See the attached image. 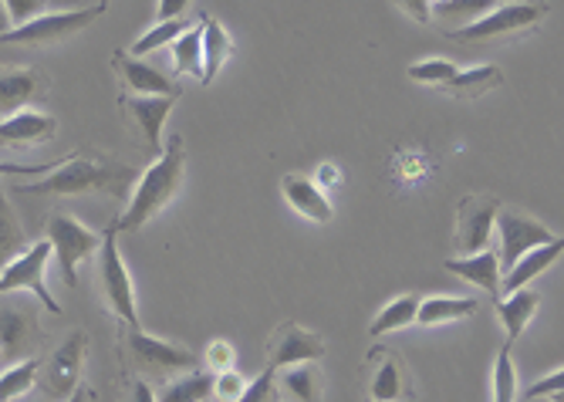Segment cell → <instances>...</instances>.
I'll return each mask as SVG.
<instances>
[{"label": "cell", "instance_id": "obj_1", "mask_svg": "<svg viewBox=\"0 0 564 402\" xmlns=\"http://www.w3.org/2000/svg\"><path fill=\"white\" fill-rule=\"evenodd\" d=\"M135 173L109 156H65V163L47 173L37 183H18V196H95V193H109V196H126L132 186Z\"/></svg>", "mask_w": 564, "mask_h": 402}, {"label": "cell", "instance_id": "obj_2", "mask_svg": "<svg viewBox=\"0 0 564 402\" xmlns=\"http://www.w3.org/2000/svg\"><path fill=\"white\" fill-rule=\"evenodd\" d=\"M183 170H186V142H183V135H173L163 145V156L152 163L142 173V180L135 183V193L129 199L126 214L112 224L116 233H132L156 217L176 196V189L183 186Z\"/></svg>", "mask_w": 564, "mask_h": 402}, {"label": "cell", "instance_id": "obj_3", "mask_svg": "<svg viewBox=\"0 0 564 402\" xmlns=\"http://www.w3.org/2000/svg\"><path fill=\"white\" fill-rule=\"evenodd\" d=\"M122 362L135 379H170V376H186L196 372V356L189 348L170 345L163 338H152L142 328L122 335Z\"/></svg>", "mask_w": 564, "mask_h": 402}, {"label": "cell", "instance_id": "obj_4", "mask_svg": "<svg viewBox=\"0 0 564 402\" xmlns=\"http://www.w3.org/2000/svg\"><path fill=\"white\" fill-rule=\"evenodd\" d=\"M98 287L106 305L132 328L139 332V312H135V291H132V278L126 271V261L119 254V243H116V227L101 230V247H98Z\"/></svg>", "mask_w": 564, "mask_h": 402}, {"label": "cell", "instance_id": "obj_5", "mask_svg": "<svg viewBox=\"0 0 564 402\" xmlns=\"http://www.w3.org/2000/svg\"><path fill=\"white\" fill-rule=\"evenodd\" d=\"M88 335L72 332L47 362L37 366V395L47 402H65L78 385H82V362H85Z\"/></svg>", "mask_w": 564, "mask_h": 402}, {"label": "cell", "instance_id": "obj_6", "mask_svg": "<svg viewBox=\"0 0 564 402\" xmlns=\"http://www.w3.org/2000/svg\"><path fill=\"white\" fill-rule=\"evenodd\" d=\"M47 243H51V258H55L62 268L65 284L75 287L78 284V264L101 247V233L88 230L82 220H75L68 214H55L47 224Z\"/></svg>", "mask_w": 564, "mask_h": 402}, {"label": "cell", "instance_id": "obj_7", "mask_svg": "<svg viewBox=\"0 0 564 402\" xmlns=\"http://www.w3.org/2000/svg\"><path fill=\"white\" fill-rule=\"evenodd\" d=\"M494 227H497V233H500L497 264H500L503 274H507L510 268H514L524 254H531V250L547 247V243L557 240L544 224H538V220H531V217H524V214H518V210H503V207H500ZM503 274H500V278H503Z\"/></svg>", "mask_w": 564, "mask_h": 402}, {"label": "cell", "instance_id": "obj_8", "mask_svg": "<svg viewBox=\"0 0 564 402\" xmlns=\"http://www.w3.org/2000/svg\"><path fill=\"white\" fill-rule=\"evenodd\" d=\"M109 4H95V8H78V11H58V14H41L37 21L14 28L11 34L0 37V44H55L65 37L82 34L88 24H95L106 14Z\"/></svg>", "mask_w": 564, "mask_h": 402}, {"label": "cell", "instance_id": "obj_9", "mask_svg": "<svg viewBox=\"0 0 564 402\" xmlns=\"http://www.w3.org/2000/svg\"><path fill=\"white\" fill-rule=\"evenodd\" d=\"M47 261H51V243L37 240L34 247L24 250L18 261H11L4 271H0V294H8V291H34L44 301V308L51 315H62V305H58L55 294H51L47 284H44Z\"/></svg>", "mask_w": 564, "mask_h": 402}, {"label": "cell", "instance_id": "obj_10", "mask_svg": "<svg viewBox=\"0 0 564 402\" xmlns=\"http://www.w3.org/2000/svg\"><path fill=\"white\" fill-rule=\"evenodd\" d=\"M544 14H547V4H503V8H494L487 18H477L474 24H464L453 37L464 41V44L494 41L503 34H518L524 28H534Z\"/></svg>", "mask_w": 564, "mask_h": 402}, {"label": "cell", "instance_id": "obj_11", "mask_svg": "<svg viewBox=\"0 0 564 402\" xmlns=\"http://www.w3.org/2000/svg\"><path fill=\"white\" fill-rule=\"evenodd\" d=\"M180 98H142V95H122L119 109L126 112L129 126L135 129L139 142L152 156H163V126Z\"/></svg>", "mask_w": 564, "mask_h": 402}, {"label": "cell", "instance_id": "obj_12", "mask_svg": "<svg viewBox=\"0 0 564 402\" xmlns=\"http://www.w3.org/2000/svg\"><path fill=\"white\" fill-rule=\"evenodd\" d=\"M325 356V341L312 332H304L301 325L288 322L274 332L271 345H268V369L271 372H284L304 362H318Z\"/></svg>", "mask_w": 564, "mask_h": 402}, {"label": "cell", "instance_id": "obj_13", "mask_svg": "<svg viewBox=\"0 0 564 402\" xmlns=\"http://www.w3.org/2000/svg\"><path fill=\"white\" fill-rule=\"evenodd\" d=\"M497 214H500V204H497L494 196H467L464 204H459V214H456V247L464 250L467 258L487 247Z\"/></svg>", "mask_w": 564, "mask_h": 402}, {"label": "cell", "instance_id": "obj_14", "mask_svg": "<svg viewBox=\"0 0 564 402\" xmlns=\"http://www.w3.org/2000/svg\"><path fill=\"white\" fill-rule=\"evenodd\" d=\"M112 58H116V72L122 75L129 95H142V98H180L183 95V88H176L163 72H156L152 65L139 62L126 52H116Z\"/></svg>", "mask_w": 564, "mask_h": 402}, {"label": "cell", "instance_id": "obj_15", "mask_svg": "<svg viewBox=\"0 0 564 402\" xmlns=\"http://www.w3.org/2000/svg\"><path fill=\"white\" fill-rule=\"evenodd\" d=\"M47 91V78L34 68H8L0 72V116H18L24 106Z\"/></svg>", "mask_w": 564, "mask_h": 402}, {"label": "cell", "instance_id": "obj_16", "mask_svg": "<svg viewBox=\"0 0 564 402\" xmlns=\"http://www.w3.org/2000/svg\"><path fill=\"white\" fill-rule=\"evenodd\" d=\"M58 132V119L47 116V112H34V109H24L11 119L0 122V145L4 149H28L34 142H44Z\"/></svg>", "mask_w": 564, "mask_h": 402}, {"label": "cell", "instance_id": "obj_17", "mask_svg": "<svg viewBox=\"0 0 564 402\" xmlns=\"http://www.w3.org/2000/svg\"><path fill=\"white\" fill-rule=\"evenodd\" d=\"M281 193L288 196V204L307 217V220H315V224H328L335 217L332 204H328V196L322 193V186H315L307 176H284L281 180Z\"/></svg>", "mask_w": 564, "mask_h": 402}, {"label": "cell", "instance_id": "obj_18", "mask_svg": "<svg viewBox=\"0 0 564 402\" xmlns=\"http://www.w3.org/2000/svg\"><path fill=\"white\" fill-rule=\"evenodd\" d=\"M443 268L449 274H456V278L477 284L480 291H487V294H494L500 301V264H497V250H484V254H470V258H453Z\"/></svg>", "mask_w": 564, "mask_h": 402}, {"label": "cell", "instance_id": "obj_19", "mask_svg": "<svg viewBox=\"0 0 564 402\" xmlns=\"http://www.w3.org/2000/svg\"><path fill=\"white\" fill-rule=\"evenodd\" d=\"M561 250H564V240L557 237L554 243L538 247V250H531V254H524L514 268H510V271L500 278V294L507 297V294H514V291L528 287V284H531V278H538L541 271H547V268L561 258Z\"/></svg>", "mask_w": 564, "mask_h": 402}, {"label": "cell", "instance_id": "obj_20", "mask_svg": "<svg viewBox=\"0 0 564 402\" xmlns=\"http://www.w3.org/2000/svg\"><path fill=\"white\" fill-rule=\"evenodd\" d=\"M538 305H541V294L531 291V287H521V291H514V294H507V297L497 301V318L507 328V345H514L524 335V328L534 318Z\"/></svg>", "mask_w": 564, "mask_h": 402}, {"label": "cell", "instance_id": "obj_21", "mask_svg": "<svg viewBox=\"0 0 564 402\" xmlns=\"http://www.w3.org/2000/svg\"><path fill=\"white\" fill-rule=\"evenodd\" d=\"M34 341V318L24 308L0 312V362H11L31 348Z\"/></svg>", "mask_w": 564, "mask_h": 402}, {"label": "cell", "instance_id": "obj_22", "mask_svg": "<svg viewBox=\"0 0 564 402\" xmlns=\"http://www.w3.org/2000/svg\"><path fill=\"white\" fill-rule=\"evenodd\" d=\"M199 24H203V78L199 82L210 85L220 75L224 62L230 58L234 41H230V34L224 31V24L217 18H207V21H199Z\"/></svg>", "mask_w": 564, "mask_h": 402}, {"label": "cell", "instance_id": "obj_23", "mask_svg": "<svg viewBox=\"0 0 564 402\" xmlns=\"http://www.w3.org/2000/svg\"><path fill=\"white\" fill-rule=\"evenodd\" d=\"M274 385H278V392L291 395L294 402H322V376L312 362L278 372Z\"/></svg>", "mask_w": 564, "mask_h": 402}, {"label": "cell", "instance_id": "obj_24", "mask_svg": "<svg viewBox=\"0 0 564 402\" xmlns=\"http://www.w3.org/2000/svg\"><path fill=\"white\" fill-rule=\"evenodd\" d=\"M477 297H430L420 301L416 312V325H446V322H459L477 315Z\"/></svg>", "mask_w": 564, "mask_h": 402}, {"label": "cell", "instance_id": "obj_25", "mask_svg": "<svg viewBox=\"0 0 564 402\" xmlns=\"http://www.w3.org/2000/svg\"><path fill=\"white\" fill-rule=\"evenodd\" d=\"M24 243H28V233H24L18 214H14L11 204H8V189H4V183H0V271H4L11 261L21 258Z\"/></svg>", "mask_w": 564, "mask_h": 402}, {"label": "cell", "instance_id": "obj_26", "mask_svg": "<svg viewBox=\"0 0 564 402\" xmlns=\"http://www.w3.org/2000/svg\"><path fill=\"white\" fill-rule=\"evenodd\" d=\"M214 395V376L207 372H186L163 385L156 402H207Z\"/></svg>", "mask_w": 564, "mask_h": 402}, {"label": "cell", "instance_id": "obj_27", "mask_svg": "<svg viewBox=\"0 0 564 402\" xmlns=\"http://www.w3.org/2000/svg\"><path fill=\"white\" fill-rule=\"evenodd\" d=\"M405 395V379H402V366L395 356H386L376 372H372V385H369V402H399Z\"/></svg>", "mask_w": 564, "mask_h": 402}, {"label": "cell", "instance_id": "obj_28", "mask_svg": "<svg viewBox=\"0 0 564 402\" xmlns=\"http://www.w3.org/2000/svg\"><path fill=\"white\" fill-rule=\"evenodd\" d=\"M170 47H173V65H176V72L193 75V78H203V24H193Z\"/></svg>", "mask_w": 564, "mask_h": 402}, {"label": "cell", "instance_id": "obj_29", "mask_svg": "<svg viewBox=\"0 0 564 402\" xmlns=\"http://www.w3.org/2000/svg\"><path fill=\"white\" fill-rule=\"evenodd\" d=\"M500 82H503L500 68L480 65V68H470V72H456V78L446 85V91L453 98H477V95H487L490 88H497Z\"/></svg>", "mask_w": 564, "mask_h": 402}, {"label": "cell", "instance_id": "obj_30", "mask_svg": "<svg viewBox=\"0 0 564 402\" xmlns=\"http://www.w3.org/2000/svg\"><path fill=\"white\" fill-rule=\"evenodd\" d=\"M416 312H420V297L416 294H402L395 297L392 305H386L376 322L369 325V335H386V332H395V328H405V325H413L416 322Z\"/></svg>", "mask_w": 564, "mask_h": 402}, {"label": "cell", "instance_id": "obj_31", "mask_svg": "<svg viewBox=\"0 0 564 402\" xmlns=\"http://www.w3.org/2000/svg\"><path fill=\"white\" fill-rule=\"evenodd\" d=\"M37 366L34 359L21 362V366H11L8 372H0V402H14V399H24L28 392H34L37 385Z\"/></svg>", "mask_w": 564, "mask_h": 402}, {"label": "cell", "instance_id": "obj_32", "mask_svg": "<svg viewBox=\"0 0 564 402\" xmlns=\"http://www.w3.org/2000/svg\"><path fill=\"white\" fill-rule=\"evenodd\" d=\"M193 24L189 21H166V24H156V28H152L149 34H142L132 47H129V55L132 58H139V55H149V52H156V47H163V44H173L180 34H186Z\"/></svg>", "mask_w": 564, "mask_h": 402}, {"label": "cell", "instance_id": "obj_33", "mask_svg": "<svg viewBox=\"0 0 564 402\" xmlns=\"http://www.w3.org/2000/svg\"><path fill=\"white\" fill-rule=\"evenodd\" d=\"M514 399H518V372L514 362H510V345H503L494 362V402H514Z\"/></svg>", "mask_w": 564, "mask_h": 402}, {"label": "cell", "instance_id": "obj_34", "mask_svg": "<svg viewBox=\"0 0 564 402\" xmlns=\"http://www.w3.org/2000/svg\"><path fill=\"white\" fill-rule=\"evenodd\" d=\"M409 78L423 82V85L446 88L456 78V65L453 62H443V58H433V62H423V65H409Z\"/></svg>", "mask_w": 564, "mask_h": 402}, {"label": "cell", "instance_id": "obj_35", "mask_svg": "<svg viewBox=\"0 0 564 402\" xmlns=\"http://www.w3.org/2000/svg\"><path fill=\"white\" fill-rule=\"evenodd\" d=\"M487 8H494L490 0H453V4H430V14H440V18H459V14H467L470 24H474Z\"/></svg>", "mask_w": 564, "mask_h": 402}, {"label": "cell", "instance_id": "obj_36", "mask_svg": "<svg viewBox=\"0 0 564 402\" xmlns=\"http://www.w3.org/2000/svg\"><path fill=\"white\" fill-rule=\"evenodd\" d=\"M274 376L278 372H271V369H264L258 379H253L247 389H243V395L237 399V402H274L278 399V385H274Z\"/></svg>", "mask_w": 564, "mask_h": 402}, {"label": "cell", "instance_id": "obj_37", "mask_svg": "<svg viewBox=\"0 0 564 402\" xmlns=\"http://www.w3.org/2000/svg\"><path fill=\"white\" fill-rule=\"evenodd\" d=\"M561 389H564V369H557V372L544 376L541 382L528 385V389H524V399H541V395H554V402H561Z\"/></svg>", "mask_w": 564, "mask_h": 402}, {"label": "cell", "instance_id": "obj_38", "mask_svg": "<svg viewBox=\"0 0 564 402\" xmlns=\"http://www.w3.org/2000/svg\"><path fill=\"white\" fill-rule=\"evenodd\" d=\"M243 389H247V382L237 376V372H220L217 379H214V392L220 395V399H227V402H237L240 395H243Z\"/></svg>", "mask_w": 564, "mask_h": 402}, {"label": "cell", "instance_id": "obj_39", "mask_svg": "<svg viewBox=\"0 0 564 402\" xmlns=\"http://www.w3.org/2000/svg\"><path fill=\"white\" fill-rule=\"evenodd\" d=\"M65 160H51V163H37V166H24V163H0V176H47V173H55Z\"/></svg>", "mask_w": 564, "mask_h": 402}, {"label": "cell", "instance_id": "obj_40", "mask_svg": "<svg viewBox=\"0 0 564 402\" xmlns=\"http://www.w3.org/2000/svg\"><path fill=\"white\" fill-rule=\"evenodd\" d=\"M41 8H44L41 0H11V4H8V14H11V21H18V28H24V24L37 21V18L44 14Z\"/></svg>", "mask_w": 564, "mask_h": 402}, {"label": "cell", "instance_id": "obj_41", "mask_svg": "<svg viewBox=\"0 0 564 402\" xmlns=\"http://www.w3.org/2000/svg\"><path fill=\"white\" fill-rule=\"evenodd\" d=\"M122 402H156V395H152V385L145 379L132 376L122 389Z\"/></svg>", "mask_w": 564, "mask_h": 402}, {"label": "cell", "instance_id": "obj_42", "mask_svg": "<svg viewBox=\"0 0 564 402\" xmlns=\"http://www.w3.org/2000/svg\"><path fill=\"white\" fill-rule=\"evenodd\" d=\"M230 362H234V348H230L227 341H214V345L207 348V366H214V369L227 372V369H230Z\"/></svg>", "mask_w": 564, "mask_h": 402}, {"label": "cell", "instance_id": "obj_43", "mask_svg": "<svg viewBox=\"0 0 564 402\" xmlns=\"http://www.w3.org/2000/svg\"><path fill=\"white\" fill-rule=\"evenodd\" d=\"M186 8H189V0H163V4H160V24L180 21Z\"/></svg>", "mask_w": 564, "mask_h": 402}, {"label": "cell", "instance_id": "obj_44", "mask_svg": "<svg viewBox=\"0 0 564 402\" xmlns=\"http://www.w3.org/2000/svg\"><path fill=\"white\" fill-rule=\"evenodd\" d=\"M402 8H405V14H413V18H416V21H423V24L433 18V14H430V4H420V0H405Z\"/></svg>", "mask_w": 564, "mask_h": 402}, {"label": "cell", "instance_id": "obj_45", "mask_svg": "<svg viewBox=\"0 0 564 402\" xmlns=\"http://www.w3.org/2000/svg\"><path fill=\"white\" fill-rule=\"evenodd\" d=\"M65 402H95V392H91L88 385H78V389H75V392H72Z\"/></svg>", "mask_w": 564, "mask_h": 402}, {"label": "cell", "instance_id": "obj_46", "mask_svg": "<svg viewBox=\"0 0 564 402\" xmlns=\"http://www.w3.org/2000/svg\"><path fill=\"white\" fill-rule=\"evenodd\" d=\"M11 34V14H8V4H0V37Z\"/></svg>", "mask_w": 564, "mask_h": 402}, {"label": "cell", "instance_id": "obj_47", "mask_svg": "<svg viewBox=\"0 0 564 402\" xmlns=\"http://www.w3.org/2000/svg\"><path fill=\"white\" fill-rule=\"evenodd\" d=\"M14 402H47V399H41V395H34V392H28L24 399H14Z\"/></svg>", "mask_w": 564, "mask_h": 402}]
</instances>
